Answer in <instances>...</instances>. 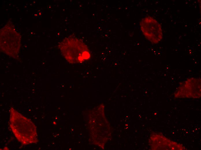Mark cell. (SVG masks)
<instances>
[{
    "label": "cell",
    "mask_w": 201,
    "mask_h": 150,
    "mask_svg": "<svg viewBox=\"0 0 201 150\" xmlns=\"http://www.w3.org/2000/svg\"><path fill=\"white\" fill-rule=\"evenodd\" d=\"M10 110V127L17 139L24 145L37 142L36 127L34 124L13 108Z\"/></svg>",
    "instance_id": "6da1fadb"
},
{
    "label": "cell",
    "mask_w": 201,
    "mask_h": 150,
    "mask_svg": "<svg viewBox=\"0 0 201 150\" xmlns=\"http://www.w3.org/2000/svg\"><path fill=\"white\" fill-rule=\"evenodd\" d=\"M58 48L62 55L70 63H81L89 59L91 57L86 45L73 36L64 39L59 43Z\"/></svg>",
    "instance_id": "7a4b0ae2"
},
{
    "label": "cell",
    "mask_w": 201,
    "mask_h": 150,
    "mask_svg": "<svg viewBox=\"0 0 201 150\" xmlns=\"http://www.w3.org/2000/svg\"><path fill=\"white\" fill-rule=\"evenodd\" d=\"M21 35L13 24H6L0 30V50L13 58L18 56L20 48Z\"/></svg>",
    "instance_id": "3957f363"
},
{
    "label": "cell",
    "mask_w": 201,
    "mask_h": 150,
    "mask_svg": "<svg viewBox=\"0 0 201 150\" xmlns=\"http://www.w3.org/2000/svg\"><path fill=\"white\" fill-rule=\"evenodd\" d=\"M139 25L145 37L152 43L157 44L162 40L163 35L161 26L152 17L148 16L142 18Z\"/></svg>",
    "instance_id": "277c9868"
},
{
    "label": "cell",
    "mask_w": 201,
    "mask_h": 150,
    "mask_svg": "<svg viewBox=\"0 0 201 150\" xmlns=\"http://www.w3.org/2000/svg\"><path fill=\"white\" fill-rule=\"evenodd\" d=\"M201 79L190 78L180 83L174 94L175 98H199L201 97Z\"/></svg>",
    "instance_id": "5b68a950"
},
{
    "label": "cell",
    "mask_w": 201,
    "mask_h": 150,
    "mask_svg": "<svg viewBox=\"0 0 201 150\" xmlns=\"http://www.w3.org/2000/svg\"><path fill=\"white\" fill-rule=\"evenodd\" d=\"M149 143L152 150L186 149L183 145L172 140L159 132H154L150 135Z\"/></svg>",
    "instance_id": "8992f818"
}]
</instances>
